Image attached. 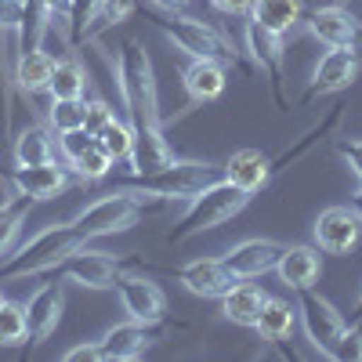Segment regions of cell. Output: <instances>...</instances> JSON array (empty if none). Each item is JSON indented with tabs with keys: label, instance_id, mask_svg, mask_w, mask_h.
I'll return each mask as SVG.
<instances>
[{
	"label": "cell",
	"instance_id": "21",
	"mask_svg": "<svg viewBox=\"0 0 362 362\" xmlns=\"http://www.w3.org/2000/svg\"><path fill=\"white\" fill-rule=\"evenodd\" d=\"M264 300H268V293H264L261 286H254L250 279H235V283L221 293V312H225L228 322L254 329V326H257V315H261V308H264Z\"/></svg>",
	"mask_w": 362,
	"mask_h": 362
},
{
	"label": "cell",
	"instance_id": "40",
	"mask_svg": "<svg viewBox=\"0 0 362 362\" xmlns=\"http://www.w3.org/2000/svg\"><path fill=\"white\" fill-rule=\"evenodd\" d=\"M95 141V134H87L83 127H73V131H62L58 134V148H62V156H66V163H73L83 148Z\"/></svg>",
	"mask_w": 362,
	"mask_h": 362
},
{
	"label": "cell",
	"instance_id": "26",
	"mask_svg": "<svg viewBox=\"0 0 362 362\" xmlns=\"http://www.w3.org/2000/svg\"><path fill=\"white\" fill-rule=\"evenodd\" d=\"M247 18L272 29V33H279V37H290V29L297 22H305V4L300 0H254Z\"/></svg>",
	"mask_w": 362,
	"mask_h": 362
},
{
	"label": "cell",
	"instance_id": "36",
	"mask_svg": "<svg viewBox=\"0 0 362 362\" xmlns=\"http://www.w3.org/2000/svg\"><path fill=\"white\" fill-rule=\"evenodd\" d=\"M138 11V4L134 0H102V8H98V18H95V25H90V33H87V40H95L102 29H112V25H124L131 15Z\"/></svg>",
	"mask_w": 362,
	"mask_h": 362
},
{
	"label": "cell",
	"instance_id": "5",
	"mask_svg": "<svg viewBox=\"0 0 362 362\" xmlns=\"http://www.w3.org/2000/svg\"><path fill=\"white\" fill-rule=\"evenodd\" d=\"M76 247H83V235L73 228V221L66 225H51L44 232H37L22 250L8 254L0 261V279H29V276H40V272H58Z\"/></svg>",
	"mask_w": 362,
	"mask_h": 362
},
{
	"label": "cell",
	"instance_id": "8",
	"mask_svg": "<svg viewBox=\"0 0 362 362\" xmlns=\"http://www.w3.org/2000/svg\"><path fill=\"white\" fill-rule=\"evenodd\" d=\"M362 73V54H358V44H348V47H329L319 66L312 73V83L308 90L300 95V105H312L315 98H326V95H341L348 90Z\"/></svg>",
	"mask_w": 362,
	"mask_h": 362
},
{
	"label": "cell",
	"instance_id": "48",
	"mask_svg": "<svg viewBox=\"0 0 362 362\" xmlns=\"http://www.w3.org/2000/svg\"><path fill=\"white\" fill-rule=\"evenodd\" d=\"M0 300H4V297H0Z\"/></svg>",
	"mask_w": 362,
	"mask_h": 362
},
{
	"label": "cell",
	"instance_id": "39",
	"mask_svg": "<svg viewBox=\"0 0 362 362\" xmlns=\"http://www.w3.org/2000/svg\"><path fill=\"white\" fill-rule=\"evenodd\" d=\"M116 112H112V105L109 102H102V98H95V102H87V109H83V131L87 134H102V127L109 124Z\"/></svg>",
	"mask_w": 362,
	"mask_h": 362
},
{
	"label": "cell",
	"instance_id": "29",
	"mask_svg": "<svg viewBox=\"0 0 362 362\" xmlns=\"http://www.w3.org/2000/svg\"><path fill=\"white\" fill-rule=\"evenodd\" d=\"M29 206H33V199L22 196V192H15V196H8L4 203H0V261L11 254L15 239L22 232V221L29 214Z\"/></svg>",
	"mask_w": 362,
	"mask_h": 362
},
{
	"label": "cell",
	"instance_id": "23",
	"mask_svg": "<svg viewBox=\"0 0 362 362\" xmlns=\"http://www.w3.org/2000/svg\"><path fill=\"white\" fill-rule=\"evenodd\" d=\"M131 134H134L131 174H153V170H160L174 160V148L163 138V127H145V131H131Z\"/></svg>",
	"mask_w": 362,
	"mask_h": 362
},
{
	"label": "cell",
	"instance_id": "30",
	"mask_svg": "<svg viewBox=\"0 0 362 362\" xmlns=\"http://www.w3.org/2000/svg\"><path fill=\"white\" fill-rule=\"evenodd\" d=\"M83 90H87V69L76 62V58H62V62H54L51 87H47L51 98H83Z\"/></svg>",
	"mask_w": 362,
	"mask_h": 362
},
{
	"label": "cell",
	"instance_id": "18",
	"mask_svg": "<svg viewBox=\"0 0 362 362\" xmlns=\"http://www.w3.org/2000/svg\"><path fill=\"white\" fill-rule=\"evenodd\" d=\"M11 185H15V192L29 196L33 203H44V199H58L69 189V174H66V167H58L51 160V163H37V167H15Z\"/></svg>",
	"mask_w": 362,
	"mask_h": 362
},
{
	"label": "cell",
	"instance_id": "6",
	"mask_svg": "<svg viewBox=\"0 0 362 362\" xmlns=\"http://www.w3.org/2000/svg\"><path fill=\"white\" fill-rule=\"evenodd\" d=\"M148 22H153L177 51H185L189 58H214V62H221V66H228V69L250 73V66L243 62V54L232 47V40H225L218 29H210L206 22H199V18H192V15H181V11L153 15Z\"/></svg>",
	"mask_w": 362,
	"mask_h": 362
},
{
	"label": "cell",
	"instance_id": "38",
	"mask_svg": "<svg viewBox=\"0 0 362 362\" xmlns=\"http://www.w3.org/2000/svg\"><path fill=\"white\" fill-rule=\"evenodd\" d=\"M334 362H362V326H344L341 341L329 351Z\"/></svg>",
	"mask_w": 362,
	"mask_h": 362
},
{
	"label": "cell",
	"instance_id": "16",
	"mask_svg": "<svg viewBox=\"0 0 362 362\" xmlns=\"http://www.w3.org/2000/svg\"><path fill=\"white\" fill-rule=\"evenodd\" d=\"M116 293H119V305L131 319H141V322H160L167 319V297L163 290L145 279V276H124L116 283Z\"/></svg>",
	"mask_w": 362,
	"mask_h": 362
},
{
	"label": "cell",
	"instance_id": "25",
	"mask_svg": "<svg viewBox=\"0 0 362 362\" xmlns=\"http://www.w3.org/2000/svg\"><path fill=\"white\" fill-rule=\"evenodd\" d=\"M51 73H54V58H51L44 47L18 51V58H15V83L22 87V95H25V98H33V95H47V87H51Z\"/></svg>",
	"mask_w": 362,
	"mask_h": 362
},
{
	"label": "cell",
	"instance_id": "7",
	"mask_svg": "<svg viewBox=\"0 0 362 362\" xmlns=\"http://www.w3.org/2000/svg\"><path fill=\"white\" fill-rule=\"evenodd\" d=\"M124 268H145V261L141 257H112L109 250H90L83 243L58 264V276L66 283L87 286V290H116V283L124 279Z\"/></svg>",
	"mask_w": 362,
	"mask_h": 362
},
{
	"label": "cell",
	"instance_id": "45",
	"mask_svg": "<svg viewBox=\"0 0 362 362\" xmlns=\"http://www.w3.org/2000/svg\"><path fill=\"white\" fill-rule=\"evenodd\" d=\"M153 4H156L160 11H181V4H185V0H153Z\"/></svg>",
	"mask_w": 362,
	"mask_h": 362
},
{
	"label": "cell",
	"instance_id": "41",
	"mask_svg": "<svg viewBox=\"0 0 362 362\" xmlns=\"http://www.w3.org/2000/svg\"><path fill=\"white\" fill-rule=\"evenodd\" d=\"M337 156L348 160V167L362 181V138H337Z\"/></svg>",
	"mask_w": 362,
	"mask_h": 362
},
{
	"label": "cell",
	"instance_id": "2",
	"mask_svg": "<svg viewBox=\"0 0 362 362\" xmlns=\"http://www.w3.org/2000/svg\"><path fill=\"white\" fill-rule=\"evenodd\" d=\"M156 210H163V199H156V196L109 189V192H102V199H95L90 206L80 210V214L73 218V228L83 235V243H90V239H102V235H116V232L134 228L138 218L156 214Z\"/></svg>",
	"mask_w": 362,
	"mask_h": 362
},
{
	"label": "cell",
	"instance_id": "46",
	"mask_svg": "<svg viewBox=\"0 0 362 362\" xmlns=\"http://www.w3.org/2000/svg\"><path fill=\"white\" fill-rule=\"evenodd\" d=\"M348 206L355 210V214H358V221H362V189H358V192H351V199H348Z\"/></svg>",
	"mask_w": 362,
	"mask_h": 362
},
{
	"label": "cell",
	"instance_id": "33",
	"mask_svg": "<svg viewBox=\"0 0 362 362\" xmlns=\"http://www.w3.org/2000/svg\"><path fill=\"white\" fill-rule=\"evenodd\" d=\"M98 8H102V0H66V25H69V44L73 47L87 40L90 25L98 18Z\"/></svg>",
	"mask_w": 362,
	"mask_h": 362
},
{
	"label": "cell",
	"instance_id": "37",
	"mask_svg": "<svg viewBox=\"0 0 362 362\" xmlns=\"http://www.w3.org/2000/svg\"><path fill=\"white\" fill-rule=\"evenodd\" d=\"M18 18H22V0H0V73L8 69V40H18Z\"/></svg>",
	"mask_w": 362,
	"mask_h": 362
},
{
	"label": "cell",
	"instance_id": "35",
	"mask_svg": "<svg viewBox=\"0 0 362 362\" xmlns=\"http://www.w3.org/2000/svg\"><path fill=\"white\" fill-rule=\"evenodd\" d=\"M83 109L87 102L83 98H51L47 105V124L51 131H73V127H83Z\"/></svg>",
	"mask_w": 362,
	"mask_h": 362
},
{
	"label": "cell",
	"instance_id": "17",
	"mask_svg": "<svg viewBox=\"0 0 362 362\" xmlns=\"http://www.w3.org/2000/svg\"><path fill=\"white\" fill-rule=\"evenodd\" d=\"M305 22H308V33L315 40H322L326 47H348V44H358V33H362V22L348 11V8H315V11H305Z\"/></svg>",
	"mask_w": 362,
	"mask_h": 362
},
{
	"label": "cell",
	"instance_id": "27",
	"mask_svg": "<svg viewBox=\"0 0 362 362\" xmlns=\"http://www.w3.org/2000/svg\"><path fill=\"white\" fill-rule=\"evenodd\" d=\"M54 160V141L51 131L44 124H29L18 138H15V163L18 167H37V163H51Z\"/></svg>",
	"mask_w": 362,
	"mask_h": 362
},
{
	"label": "cell",
	"instance_id": "13",
	"mask_svg": "<svg viewBox=\"0 0 362 362\" xmlns=\"http://www.w3.org/2000/svg\"><path fill=\"white\" fill-rule=\"evenodd\" d=\"M163 276H174L177 283H185V290L196 297H221L235 283L221 257H196L181 268H163Z\"/></svg>",
	"mask_w": 362,
	"mask_h": 362
},
{
	"label": "cell",
	"instance_id": "20",
	"mask_svg": "<svg viewBox=\"0 0 362 362\" xmlns=\"http://www.w3.org/2000/svg\"><path fill=\"white\" fill-rule=\"evenodd\" d=\"M221 174L232 181V185L247 189L250 196L261 192L268 181H272V170H268V156L261 153V148H235V153L225 160Z\"/></svg>",
	"mask_w": 362,
	"mask_h": 362
},
{
	"label": "cell",
	"instance_id": "15",
	"mask_svg": "<svg viewBox=\"0 0 362 362\" xmlns=\"http://www.w3.org/2000/svg\"><path fill=\"white\" fill-rule=\"evenodd\" d=\"M362 235V221L351 206H326L315 218V239L326 254H348L355 250Z\"/></svg>",
	"mask_w": 362,
	"mask_h": 362
},
{
	"label": "cell",
	"instance_id": "9",
	"mask_svg": "<svg viewBox=\"0 0 362 362\" xmlns=\"http://www.w3.org/2000/svg\"><path fill=\"white\" fill-rule=\"evenodd\" d=\"M286 37L272 33V29L257 25L247 18V54L254 69H261L268 76V87H272V98H276V105L286 112L290 109V98H286V73H283V54H286Z\"/></svg>",
	"mask_w": 362,
	"mask_h": 362
},
{
	"label": "cell",
	"instance_id": "31",
	"mask_svg": "<svg viewBox=\"0 0 362 362\" xmlns=\"http://www.w3.org/2000/svg\"><path fill=\"white\" fill-rule=\"evenodd\" d=\"M69 167L76 170V177H80V181H102V177H109V174H112V167H116V163H112V156L102 148V141L95 138V141H90V145L83 148V153H80Z\"/></svg>",
	"mask_w": 362,
	"mask_h": 362
},
{
	"label": "cell",
	"instance_id": "10",
	"mask_svg": "<svg viewBox=\"0 0 362 362\" xmlns=\"http://www.w3.org/2000/svg\"><path fill=\"white\" fill-rule=\"evenodd\" d=\"M293 293H297V312H300V322H305L308 341L329 358V351H334V344L341 341L344 326H348L344 315L329 305L319 290H312V286H300V290H293Z\"/></svg>",
	"mask_w": 362,
	"mask_h": 362
},
{
	"label": "cell",
	"instance_id": "14",
	"mask_svg": "<svg viewBox=\"0 0 362 362\" xmlns=\"http://www.w3.org/2000/svg\"><path fill=\"white\" fill-rule=\"evenodd\" d=\"M279 254H283V243H276V239H247V243L221 254V261L232 272V279H257L264 272H276Z\"/></svg>",
	"mask_w": 362,
	"mask_h": 362
},
{
	"label": "cell",
	"instance_id": "47",
	"mask_svg": "<svg viewBox=\"0 0 362 362\" xmlns=\"http://www.w3.org/2000/svg\"><path fill=\"white\" fill-rule=\"evenodd\" d=\"M358 44H362V33H358Z\"/></svg>",
	"mask_w": 362,
	"mask_h": 362
},
{
	"label": "cell",
	"instance_id": "19",
	"mask_svg": "<svg viewBox=\"0 0 362 362\" xmlns=\"http://www.w3.org/2000/svg\"><path fill=\"white\" fill-rule=\"evenodd\" d=\"M181 83H185L189 105H206L218 102L228 87V66L214 62V58H192L181 73Z\"/></svg>",
	"mask_w": 362,
	"mask_h": 362
},
{
	"label": "cell",
	"instance_id": "11",
	"mask_svg": "<svg viewBox=\"0 0 362 362\" xmlns=\"http://www.w3.org/2000/svg\"><path fill=\"white\" fill-rule=\"evenodd\" d=\"M167 322H141V319H131L124 326H112L109 334L98 341V351L105 362H131V358H141L148 348H153L163 334H167Z\"/></svg>",
	"mask_w": 362,
	"mask_h": 362
},
{
	"label": "cell",
	"instance_id": "43",
	"mask_svg": "<svg viewBox=\"0 0 362 362\" xmlns=\"http://www.w3.org/2000/svg\"><path fill=\"white\" fill-rule=\"evenodd\" d=\"M210 4H214L218 11H225V15H247L254 0H210Z\"/></svg>",
	"mask_w": 362,
	"mask_h": 362
},
{
	"label": "cell",
	"instance_id": "42",
	"mask_svg": "<svg viewBox=\"0 0 362 362\" xmlns=\"http://www.w3.org/2000/svg\"><path fill=\"white\" fill-rule=\"evenodd\" d=\"M98 358H102L98 344H80V348L66 351V362H98Z\"/></svg>",
	"mask_w": 362,
	"mask_h": 362
},
{
	"label": "cell",
	"instance_id": "22",
	"mask_svg": "<svg viewBox=\"0 0 362 362\" xmlns=\"http://www.w3.org/2000/svg\"><path fill=\"white\" fill-rule=\"evenodd\" d=\"M341 116H344V102H334V105H329V112L319 119V124L312 127V131H305V134H300L290 148H286V153H279L276 160H268V170H272V177H276V174H283V170H290L297 160H305L308 153H312V148L329 134V131H334L337 124H341Z\"/></svg>",
	"mask_w": 362,
	"mask_h": 362
},
{
	"label": "cell",
	"instance_id": "1",
	"mask_svg": "<svg viewBox=\"0 0 362 362\" xmlns=\"http://www.w3.org/2000/svg\"><path fill=\"white\" fill-rule=\"evenodd\" d=\"M95 44V51L105 58V66L112 69L116 83H119V95H124V109H127V124L131 131H145V127H163L160 124V95H156V69H153V58H148L145 44L138 37L124 40L116 62L109 58V51L98 40H87Z\"/></svg>",
	"mask_w": 362,
	"mask_h": 362
},
{
	"label": "cell",
	"instance_id": "4",
	"mask_svg": "<svg viewBox=\"0 0 362 362\" xmlns=\"http://www.w3.org/2000/svg\"><path fill=\"white\" fill-rule=\"evenodd\" d=\"M218 177H225L218 163H206V160H170L167 167H160L153 174H131L127 181H119L116 189L145 192V196H156L163 203H174V199L199 196L206 185H214Z\"/></svg>",
	"mask_w": 362,
	"mask_h": 362
},
{
	"label": "cell",
	"instance_id": "32",
	"mask_svg": "<svg viewBox=\"0 0 362 362\" xmlns=\"http://www.w3.org/2000/svg\"><path fill=\"white\" fill-rule=\"evenodd\" d=\"M29 341V319H25V305L15 300H0V344L15 348Z\"/></svg>",
	"mask_w": 362,
	"mask_h": 362
},
{
	"label": "cell",
	"instance_id": "3",
	"mask_svg": "<svg viewBox=\"0 0 362 362\" xmlns=\"http://www.w3.org/2000/svg\"><path fill=\"white\" fill-rule=\"evenodd\" d=\"M247 203H250V192H247V189L232 185L228 177H218L214 185H206L199 196L189 199V210H185V214H181V221L167 232V243H170V247H181V243H189V239L199 235V232L221 228V225L232 221Z\"/></svg>",
	"mask_w": 362,
	"mask_h": 362
},
{
	"label": "cell",
	"instance_id": "12",
	"mask_svg": "<svg viewBox=\"0 0 362 362\" xmlns=\"http://www.w3.org/2000/svg\"><path fill=\"white\" fill-rule=\"evenodd\" d=\"M66 293L62 283H40V290L25 300V319H29V351H37L62 322Z\"/></svg>",
	"mask_w": 362,
	"mask_h": 362
},
{
	"label": "cell",
	"instance_id": "44",
	"mask_svg": "<svg viewBox=\"0 0 362 362\" xmlns=\"http://www.w3.org/2000/svg\"><path fill=\"white\" fill-rule=\"evenodd\" d=\"M348 326H362V293H358V300H355V308L348 312V319H344Z\"/></svg>",
	"mask_w": 362,
	"mask_h": 362
},
{
	"label": "cell",
	"instance_id": "34",
	"mask_svg": "<svg viewBox=\"0 0 362 362\" xmlns=\"http://www.w3.org/2000/svg\"><path fill=\"white\" fill-rule=\"evenodd\" d=\"M98 141H102V148L112 156V163H131V145H134V134H131V124L127 119H109V124L102 127V134H98Z\"/></svg>",
	"mask_w": 362,
	"mask_h": 362
},
{
	"label": "cell",
	"instance_id": "28",
	"mask_svg": "<svg viewBox=\"0 0 362 362\" xmlns=\"http://www.w3.org/2000/svg\"><path fill=\"white\" fill-rule=\"evenodd\" d=\"M293 322H297V308L290 305V300L283 297H268L264 300V308L257 315V334L264 341H279V337H290L293 334Z\"/></svg>",
	"mask_w": 362,
	"mask_h": 362
},
{
	"label": "cell",
	"instance_id": "24",
	"mask_svg": "<svg viewBox=\"0 0 362 362\" xmlns=\"http://www.w3.org/2000/svg\"><path fill=\"white\" fill-rule=\"evenodd\" d=\"M276 272L290 290H300V286H312L322 276V257L315 247H283Z\"/></svg>",
	"mask_w": 362,
	"mask_h": 362
}]
</instances>
